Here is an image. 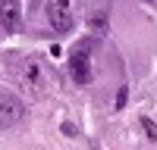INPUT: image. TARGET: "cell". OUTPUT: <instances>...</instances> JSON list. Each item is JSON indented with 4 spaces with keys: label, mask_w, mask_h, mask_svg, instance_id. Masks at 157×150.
Listing matches in <instances>:
<instances>
[{
    "label": "cell",
    "mask_w": 157,
    "mask_h": 150,
    "mask_svg": "<svg viewBox=\"0 0 157 150\" xmlns=\"http://www.w3.org/2000/svg\"><path fill=\"white\" fill-rule=\"evenodd\" d=\"M126 97H129V88L123 84V88H120V94H116V109H123V106H126Z\"/></svg>",
    "instance_id": "52a82bcc"
},
{
    "label": "cell",
    "mask_w": 157,
    "mask_h": 150,
    "mask_svg": "<svg viewBox=\"0 0 157 150\" xmlns=\"http://www.w3.org/2000/svg\"><path fill=\"white\" fill-rule=\"evenodd\" d=\"M91 41H78L69 53V75L75 84H88L91 81V56H88Z\"/></svg>",
    "instance_id": "6da1fadb"
},
{
    "label": "cell",
    "mask_w": 157,
    "mask_h": 150,
    "mask_svg": "<svg viewBox=\"0 0 157 150\" xmlns=\"http://www.w3.org/2000/svg\"><path fill=\"white\" fill-rule=\"evenodd\" d=\"M0 25L6 31H19V25H22L19 0H0Z\"/></svg>",
    "instance_id": "277c9868"
},
{
    "label": "cell",
    "mask_w": 157,
    "mask_h": 150,
    "mask_svg": "<svg viewBox=\"0 0 157 150\" xmlns=\"http://www.w3.org/2000/svg\"><path fill=\"white\" fill-rule=\"evenodd\" d=\"M19 78L25 84V91H29L32 97H41L44 91V72H41V62L38 59H22V66H19Z\"/></svg>",
    "instance_id": "7a4b0ae2"
},
{
    "label": "cell",
    "mask_w": 157,
    "mask_h": 150,
    "mask_svg": "<svg viewBox=\"0 0 157 150\" xmlns=\"http://www.w3.org/2000/svg\"><path fill=\"white\" fill-rule=\"evenodd\" d=\"M19 119H22V103L13 94L0 91V131L10 128V125H16Z\"/></svg>",
    "instance_id": "3957f363"
},
{
    "label": "cell",
    "mask_w": 157,
    "mask_h": 150,
    "mask_svg": "<svg viewBox=\"0 0 157 150\" xmlns=\"http://www.w3.org/2000/svg\"><path fill=\"white\" fill-rule=\"evenodd\" d=\"M141 128H145V134L151 138V141H157V125H154V122H151L148 116H145V119H141Z\"/></svg>",
    "instance_id": "8992f818"
},
{
    "label": "cell",
    "mask_w": 157,
    "mask_h": 150,
    "mask_svg": "<svg viewBox=\"0 0 157 150\" xmlns=\"http://www.w3.org/2000/svg\"><path fill=\"white\" fill-rule=\"evenodd\" d=\"M47 16H50V25H54V31H69L72 28V16H69V6L66 3H50L47 6Z\"/></svg>",
    "instance_id": "5b68a950"
}]
</instances>
